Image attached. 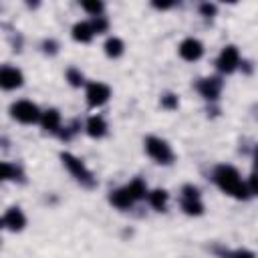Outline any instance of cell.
<instances>
[{
    "instance_id": "1",
    "label": "cell",
    "mask_w": 258,
    "mask_h": 258,
    "mask_svg": "<svg viewBox=\"0 0 258 258\" xmlns=\"http://www.w3.org/2000/svg\"><path fill=\"white\" fill-rule=\"evenodd\" d=\"M212 179L214 183L228 196L236 198V200H248L252 198L248 185H246V179L240 175V171L234 167V165H228V163H222V165H216L214 171H212Z\"/></svg>"
},
{
    "instance_id": "2",
    "label": "cell",
    "mask_w": 258,
    "mask_h": 258,
    "mask_svg": "<svg viewBox=\"0 0 258 258\" xmlns=\"http://www.w3.org/2000/svg\"><path fill=\"white\" fill-rule=\"evenodd\" d=\"M143 147H145V153L159 165H171L175 161V153L171 145L157 135H147L143 141Z\"/></svg>"
},
{
    "instance_id": "3",
    "label": "cell",
    "mask_w": 258,
    "mask_h": 258,
    "mask_svg": "<svg viewBox=\"0 0 258 258\" xmlns=\"http://www.w3.org/2000/svg\"><path fill=\"white\" fill-rule=\"evenodd\" d=\"M60 161H62V165L69 169V173H71L81 185L93 187V185L97 183L93 171H91V169L85 165V161L79 159L77 155H73V153H69V151H62V153H60Z\"/></svg>"
},
{
    "instance_id": "4",
    "label": "cell",
    "mask_w": 258,
    "mask_h": 258,
    "mask_svg": "<svg viewBox=\"0 0 258 258\" xmlns=\"http://www.w3.org/2000/svg\"><path fill=\"white\" fill-rule=\"evenodd\" d=\"M8 113H10V117L14 121H18L22 125H34V123L40 121V113L42 111H40V107L36 103L28 101V99H20V101H14L10 105Z\"/></svg>"
},
{
    "instance_id": "5",
    "label": "cell",
    "mask_w": 258,
    "mask_h": 258,
    "mask_svg": "<svg viewBox=\"0 0 258 258\" xmlns=\"http://www.w3.org/2000/svg\"><path fill=\"white\" fill-rule=\"evenodd\" d=\"M181 210L187 216H202L204 214V202H202V194L196 185L185 183L181 187Z\"/></svg>"
},
{
    "instance_id": "6",
    "label": "cell",
    "mask_w": 258,
    "mask_h": 258,
    "mask_svg": "<svg viewBox=\"0 0 258 258\" xmlns=\"http://www.w3.org/2000/svg\"><path fill=\"white\" fill-rule=\"evenodd\" d=\"M240 60H242V56H240L238 46H236V44H226V46L220 50L218 58H216V69H218L222 75H232V73L238 71Z\"/></svg>"
},
{
    "instance_id": "7",
    "label": "cell",
    "mask_w": 258,
    "mask_h": 258,
    "mask_svg": "<svg viewBox=\"0 0 258 258\" xmlns=\"http://www.w3.org/2000/svg\"><path fill=\"white\" fill-rule=\"evenodd\" d=\"M85 97H87V105L89 107H103L109 99H111V87L107 83L101 81H91L85 83Z\"/></svg>"
},
{
    "instance_id": "8",
    "label": "cell",
    "mask_w": 258,
    "mask_h": 258,
    "mask_svg": "<svg viewBox=\"0 0 258 258\" xmlns=\"http://www.w3.org/2000/svg\"><path fill=\"white\" fill-rule=\"evenodd\" d=\"M196 89L206 101H218L222 95V89H224V81H222V77H216V75L204 77L196 83Z\"/></svg>"
},
{
    "instance_id": "9",
    "label": "cell",
    "mask_w": 258,
    "mask_h": 258,
    "mask_svg": "<svg viewBox=\"0 0 258 258\" xmlns=\"http://www.w3.org/2000/svg\"><path fill=\"white\" fill-rule=\"evenodd\" d=\"M24 83V75L18 67L0 64V89L2 91H16Z\"/></svg>"
},
{
    "instance_id": "10",
    "label": "cell",
    "mask_w": 258,
    "mask_h": 258,
    "mask_svg": "<svg viewBox=\"0 0 258 258\" xmlns=\"http://www.w3.org/2000/svg\"><path fill=\"white\" fill-rule=\"evenodd\" d=\"M177 52H179V56H181L183 60H187V62H196V60H200V58L204 56L206 48H204V42H202L200 38H196V36H187V38H183V40L179 42Z\"/></svg>"
},
{
    "instance_id": "11",
    "label": "cell",
    "mask_w": 258,
    "mask_h": 258,
    "mask_svg": "<svg viewBox=\"0 0 258 258\" xmlns=\"http://www.w3.org/2000/svg\"><path fill=\"white\" fill-rule=\"evenodd\" d=\"M26 226V216L18 206H12L4 212L0 218V230H10V232H20Z\"/></svg>"
},
{
    "instance_id": "12",
    "label": "cell",
    "mask_w": 258,
    "mask_h": 258,
    "mask_svg": "<svg viewBox=\"0 0 258 258\" xmlns=\"http://www.w3.org/2000/svg\"><path fill=\"white\" fill-rule=\"evenodd\" d=\"M38 123L48 133H60V129H62V115H60L58 109L50 107V109H46V111L40 113V121Z\"/></svg>"
},
{
    "instance_id": "13",
    "label": "cell",
    "mask_w": 258,
    "mask_h": 258,
    "mask_svg": "<svg viewBox=\"0 0 258 258\" xmlns=\"http://www.w3.org/2000/svg\"><path fill=\"white\" fill-rule=\"evenodd\" d=\"M107 129H109V125H107V121H105L103 115H91V117L85 121V133H87L89 137H93V139L105 137V135H107Z\"/></svg>"
},
{
    "instance_id": "14",
    "label": "cell",
    "mask_w": 258,
    "mask_h": 258,
    "mask_svg": "<svg viewBox=\"0 0 258 258\" xmlns=\"http://www.w3.org/2000/svg\"><path fill=\"white\" fill-rule=\"evenodd\" d=\"M71 36H73V40H77V42H81V44L91 42V40L95 38V32H93L91 22H89V20H79V22H75L73 28H71Z\"/></svg>"
},
{
    "instance_id": "15",
    "label": "cell",
    "mask_w": 258,
    "mask_h": 258,
    "mask_svg": "<svg viewBox=\"0 0 258 258\" xmlns=\"http://www.w3.org/2000/svg\"><path fill=\"white\" fill-rule=\"evenodd\" d=\"M109 202H111V206H115L117 210H129V208H133V204H135L133 198L129 196V191L125 189V185L113 189V191L109 194Z\"/></svg>"
},
{
    "instance_id": "16",
    "label": "cell",
    "mask_w": 258,
    "mask_h": 258,
    "mask_svg": "<svg viewBox=\"0 0 258 258\" xmlns=\"http://www.w3.org/2000/svg\"><path fill=\"white\" fill-rule=\"evenodd\" d=\"M147 200H149V206L155 210V212H165L167 210V202H169V194L161 187L157 189H151L147 194Z\"/></svg>"
},
{
    "instance_id": "17",
    "label": "cell",
    "mask_w": 258,
    "mask_h": 258,
    "mask_svg": "<svg viewBox=\"0 0 258 258\" xmlns=\"http://www.w3.org/2000/svg\"><path fill=\"white\" fill-rule=\"evenodd\" d=\"M22 169L14 163L0 161V183L2 181H22Z\"/></svg>"
},
{
    "instance_id": "18",
    "label": "cell",
    "mask_w": 258,
    "mask_h": 258,
    "mask_svg": "<svg viewBox=\"0 0 258 258\" xmlns=\"http://www.w3.org/2000/svg\"><path fill=\"white\" fill-rule=\"evenodd\" d=\"M125 189L129 191V196L133 198V202L145 200V198H147V194H149V189H147V183H145L141 177H135V179H131V181L125 185Z\"/></svg>"
},
{
    "instance_id": "19",
    "label": "cell",
    "mask_w": 258,
    "mask_h": 258,
    "mask_svg": "<svg viewBox=\"0 0 258 258\" xmlns=\"http://www.w3.org/2000/svg\"><path fill=\"white\" fill-rule=\"evenodd\" d=\"M103 50L109 58H119L123 52H125V42L119 38V36H109L103 44Z\"/></svg>"
},
{
    "instance_id": "20",
    "label": "cell",
    "mask_w": 258,
    "mask_h": 258,
    "mask_svg": "<svg viewBox=\"0 0 258 258\" xmlns=\"http://www.w3.org/2000/svg\"><path fill=\"white\" fill-rule=\"evenodd\" d=\"M81 8H83L87 14H91L93 18L103 16V12H105V4L99 2V0H85V2L81 4Z\"/></svg>"
},
{
    "instance_id": "21",
    "label": "cell",
    "mask_w": 258,
    "mask_h": 258,
    "mask_svg": "<svg viewBox=\"0 0 258 258\" xmlns=\"http://www.w3.org/2000/svg\"><path fill=\"white\" fill-rule=\"evenodd\" d=\"M64 79L69 81L71 87H83L85 85V75L77 67H69L67 73H64Z\"/></svg>"
},
{
    "instance_id": "22",
    "label": "cell",
    "mask_w": 258,
    "mask_h": 258,
    "mask_svg": "<svg viewBox=\"0 0 258 258\" xmlns=\"http://www.w3.org/2000/svg\"><path fill=\"white\" fill-rule=\"evenodd\" d=\"M222 258H256V254L248 248H236V250H218Z\"/></svg>"
},
{
    "instance_id": "23",
    "label": "cell",
    "mask_w": 258,
    "mask_h": 258,
    "mask_svg": "<svg viewBox=\"0 0 258 258\" xmlns=\"http://www.w3.org/2000/svg\"><path fill=\"white\" fill-rule=\"evenodd\" d=\"M159 103H161V107H163V109L173 111V109H177L179 99H177V95H175V93H163V95H161V99H159Z\"/></svg>"
},
{
    "instance_id": "24",
    "label": "cell",
    "mask_w": 258,
    "mask_h": 258,
    "mask_svg": "<svg viewBox=\"0 0 258 258\" xmlns=\"http://www.w3.org/2000/svg\"><path fill=\"white\" fill-rule=\"evenodd\" d=\"M89 22H91V26H93V32H95V36H97V34H103V32H107V30H109V20H107L105 16H97V18H91Z\"/></svg>"
},
{
    "instance_id": "25",
    "label": "cell",
    "mask_w": 258,
    "mask_h": 258,
    "mask_svg": "<svg viewBox=\"0 0 258 258\" xmlns=\"http://www.w3.org/2000/svg\"><path fill=\"white\" fill-rule=\"evenodd\" d=\"M216 12H218V6H216L214 2H202V4H200V14H202V16L214 18Z\"/></svg>"
},
{
    "instance_id": "26",
    "label": "cell",
    "mask_w": 258,
    "mask_h": 258,
    "mask_svg": "<svg viewBox=\"0 0 258 258\" xmlns=\"http://www.w3.org/2000/svg\"><path fill=\"white\" fill-rule=\"evenodd\" d=\"M42 50H44L46 54H56V52H58V42L52 40V38H48V40L42 42Z\"/></svg>"
},
{
    "instance_id": "27",
    "label": "cell",
    "mask_w": 258,
    "mask_h": 258,
    "mask_svg": "<svg viewBox=\"0 0 258 258\" xmlns=\"http://www.w3.org/2000/svg\"><path fill=\"white\" fill-rule=\"evenodd\" d=\"M238 69H242L244 73H248V75H250V73L254 71V64H252L250 60H240V67H238Z\"/></svg>"
}]
</instances>
